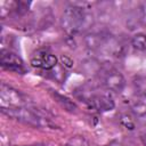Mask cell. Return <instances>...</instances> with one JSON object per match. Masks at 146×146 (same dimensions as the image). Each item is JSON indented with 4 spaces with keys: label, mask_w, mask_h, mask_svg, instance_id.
I'll return each mask as SVG.
<instances>
[{
    "label": "cell",
    "mask_w": 146,
    "mask_h": 146,
    "mask_svg": "<svg viewBox=\"0 0 146 146\" xmlns=\"http://www.w3.org/2000/svg\"><path fill=\"white\" fill-rule=\"evenodd\" d=\"M2 113L8 115L9 117H13L15 120H18L21 122L34 125V127H52L51 122L44 117L43 115H41L39 112L31 110L29 107L25 106H21V107H8V108H1Z\"/></svg>",
    "instance_id": "2"
},
{
    "label": "cell",
    "mask_w": 146,
    "mask_h": 146,
    "mask_svg": "<svg viewBox=\"0 0 146 146\" xmlns=\"http://www.w3.org/2000/svg\"><path fill=\"white\" fill-rule=\"evenodd\" d=\"M52 95H54V97L56 98V100H57L65 110H67V111H74V110H76L75 104H74L72 100H70L67 97L62 96V95H59L58 92H54Z\"/></svg>",
    "instance_id": "10"
},
{
    "label": "cell",
    "mask_w": 146,
    "mask_h": 146,
    "mask_svg": "<svg viewBox=\"0 0 146 146\" xmlns=\"http://www.w3.org/2000/svg\"><path fill=\"white\" fill-rule=\"evenodd\" d=\"M131 46L140 51H146V34L138 33L135 34L131 39Z\"/></svg>",
    "instance_id": "9"
},
{
    "label": "cell",
    "mask_w": 146,
    "mask_h": 146,
    "mask_svg": "<svg viewBox=\"0 0 146 146\" xmlns=\"http://www.w3.org/2000/svg\"><path fill=\"white\" fill-rule=\"evenodd\" d=\"M140 139H141V141H143V144L146 146V132H144V133H141V137H140Z\"/></svg>",
    "instance_id": "14"
},
{
    "label": "cell",
    "mask_w": 146,
    "mask_h": 146,
    "mask_svg": "<svg viewBox=\"0 0 146 146\" xmlns=\"http://www.w3.org/2000/svg\"><path fill=\"white\" fill-rule=\"evenodd\" d=\"M65 146H89L87 140L83 138V137H80V136H75L73 137Z\"/></svg>",
    "instance_id": "11"
},
{
    "label": "cell",
    "mask_w": 146,
    "mask_h": 146,
    "mask_svg": "<svg viewBox=\"0 0 146 146\" xmlns=\"http://www.w3.org/2000/svg\"><path fill=\"white\" fill-rule=\"evenodd\" d=\"M81 95H79V98L82 99L87 106L98 113H104V112H108L112 111L115 106L113 98L106 94V92H96V90L94 88L84 90L82 89V91H80Z\"/></svg>",
    "instance_id": "3"
},
{
    "label": "cell",
    "mask_w": 146,
    "mask_h": 146,
    "mask_svg": "<svg viewBox=\"0 0 146 146\" xmlns=\"http://www.w3.org/2000/svg\"><path fill=\"white\" fill-rule=\"evenodd\" d=\"M121 123H122V125H124L127 129H130V130H132L133 129V122L129 119V117H127V116H122V119H121Z\"/></svg>",
    "instance_id": "12"
},
{
    "label": "cell",
    "mask_w": 146,
    "mask_h": 146,
    "mask_svg": "<svg viewBox=\"0 0 146 146\" xmlns=\"http://www.w3.org/2000/svg\"><path fill=\"white\" fill-rule=\"evenodd\" d=\"M31 64L34 67L42 70H52L57 65V57L47 50H38L31 58Z\"/></svg>",
    "instance_id": "7"
},
{
    "label": "cell",
    "mask_w": 146,
    "mask_h": 146,
    "mask_svg": "<svg viewBox=\"0 0 146 146\" xmlns=\"http://www.w3.org/2000/svg\"><path fill=\"white\" fill-rule=\"evenodd\" d=\"M131 111L138 117H143L146 115V96L145 95L137 94L136 99H133L131 104Z\"/></svg>",
    "instance_id": "8"
},
{
    "label": "cell",
    "mask_w": 146,
    "mask_h": 146,
    "mask_svg": "<svg viewBox=\"0 0 146 146\" xmlns=\"http://www.w3.org/2000/svg\"><path fill=\"white\" fill-rule=\"evenodd\" d=\"M62 27L68 34H75L92 23V16L82 7H67L62 15Z\"/></svg>",
    "instance_id": "1"
},
{
    "label": "cell",
    "mask_w": 146,
    "mask_h": 146,
    "mask_svg": "<svg viewBox=\"0 0 146 146\" xmlns=\"http://www.w3.org/2000/svg\"><path fill=\"white\" fill-rule=\"evenodd\" d=\"M97 74L99 76V83L108 91L121 92L123 90L125 80L120 71L114 67H100Z\"/></svg>",
    "instance_id": "4"
},
{
    "label": "cell",
    "mask_w": 146,
    "mask_h": 146,
    "mask_svg": "<svg viewBox=\"0 0 146 146\" xmlns=\"http://www.w3.org/2000/svg\"><path fill=\"white\" fill-rule=\"evenodd\" d=\"M107 146H123L122 144H120V143H117V141H111Z\"/></svg>",
    "instance_id": "13"
},
{
    "label": "cell",
    "mask_w": 146,
    "mask_h": 146,
    "mask_svg": "<svg viewBox=\"0 0 146 146\" xmlns=\"http://www.w3.org/2000/svg\"><path fill=\"white\" fill-rule=\"evenodd\" d=\"M23 146H43V145H23Z\"/></svg>",
    "instance_id": "15"
},
{
    "label": "cell",
    "mask_w": 146,
    "mask_h": 146,
    "mask_svg": "<svg viewBox=\"0 0 146 146\" xmlns=\"http://www.w3.org/2000/svg\"><path fill=\"white\" fill-rule=\"evenodd\" d=\"M0 100H1V108L21 107L25 105L24 97L21 95V92L5 83L1 84Z\"/></svg>",
    "instance_id": "5"
},
{
    "label": "cell",
    "mask_w": 146,
    "mask_h": 146,
    "mask_svg": "<svg viewBox=\"0 0 146 146\" xmlns=\"http://www.w3.org/2000/svg\"><path fill=\"white\" fill-rule=\"evenodd\" d=\"M0 63H1V66L8 71H13V72L21 73V74L25 73V71H26L22 58L10 50H5V49L1 50Z\"/></svg>",
    "instance_id": "6"
}]
</instances>
